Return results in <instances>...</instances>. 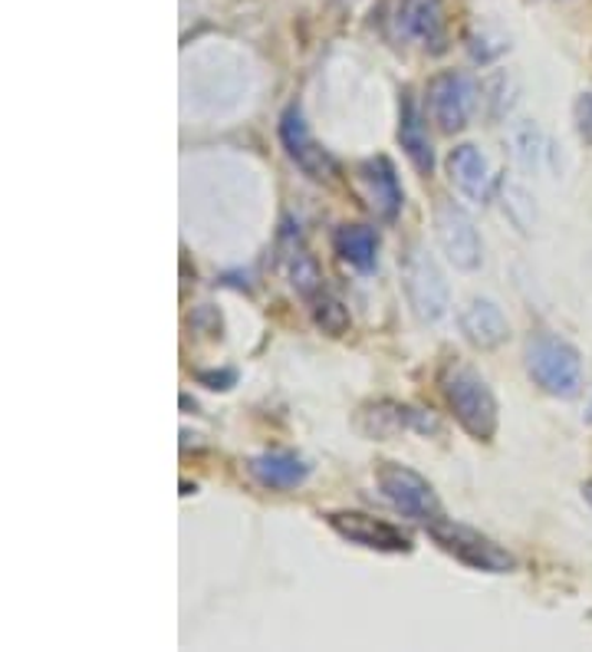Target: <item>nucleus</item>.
<instances>
[{
    "instance_id": "f257e3e1",
    "label": "nucleus",
    "mask_w": 592,
    "mask_h": 652,
    "mask_svg": "<svg viewBox=\"0 0 592 652\" xmlns=\"http://www.w3.org/2000/svg\"><path fill=\"white\" fill-rule=\"evenodd\" d=\"M438 386L445 395L448 412L455 422L471 435L474 442H494L497 435V399L487 386V380L468 366V363H445Z\"/></svg>"
},
{
    "instance_id": "f03ea898",
    "label": "nucleus",
    "mask_w": 592,
    "mask_h": 652,
    "mask_svg": "<svg viewBox=\"0 0 592 652\" xmlns=\"http://www.w3.org/2000/svg\"><path fill=\"white\" fill-rule=\"evenodd\" d=\"M523 366L527 376L553 399H577L583 390V356L563 337H530L523 350Z\"/></svg>"
},
{
    "instance_id": "7ed1b4c3",
    "label": "nucleus",
    "mask_w": 592,
    "mask_h": 652,
    "mask_svg": "<svg viewBox=\"0 0 592 652\" xmlns=\"http://www.w3.org/2000/svg\"><path fill=\"white\" fill-rule=\"evenodd\" d=\"M402 287H405V300L412 313L422 323H438L451 307L448 280L422 245H412L402 258Z\"/></svg>"
},
{
    "instance_id": "20e7f679",
    "label": "nucleus",
    "mask_w": 592,
    "mask_h": 652,
    "mask_svg": "<svg viewBox=\"0 0 592 652\" xmlns=\"http://www.w3.org/2000/svg\"><path fill=\"white\" fill-rule=\"evenodd\" d=\"M375 485L382 491V498L405 518L422 521L425 527L435 524L442 515V501L435 495V488L428 485V478H422L418 472L398 465V462H382L375 468Z\"/></svg>"
},
{
    "instance_id": "39448f33",
    "label": "nucleus",
    "mask_w": 592,
    "mask_h": 652,
    "mask_svg": "<svg viewBox=\"0 0 592 652\" xmlns=\"http://www.w3.org/2000/svg\"><path fill=\"white\" fill-rule=\"evenodd\" d=\"M428 534H432V540H435L445 553H451L455 560H461V563L471 567V570H484V573H510V570L517 567V560H513L510 550H503L497 540H490L487 534H480V530H474V527L438 518L435 524H428Z\"/></svg>"
},
{
    "instance_id": "423d86ee",
    "label": "nucleus",
    "mask_w": 592,
    "mask_h": 652,
    "mask_svg": "<svg viewBox=\"0 0 592 652\" xmlns=\"http://www.w3.org/2000/svg\"><path fill=\"white\" fill-rule=\"evenodd\" d=\"M425 100H428V116L432 123L442 132H461L474 116V106H477V86L468 73H458V70H445L438 76H432L428 90H425Z\"/></svg>"
},
{
    "instance_id": "0eeeda50",
    "label": "nucleus",
    "mask_w": 592,
    "mask_h": 652,
    "mask_svg": "<svg viewBox=\"0 0 592 652\" xmlns=\"http://www.w3.org/2000/svg\"><path fill=\"white\" fill-rule=\"evenodd\" d=\"M435 235L445 251V258L455 263L458 270L471 273L484 261V241L474 228L471 215L458 208L455 201H438L435 205Z\"/></svg>"
},
{
    "instance_id": "6e6552de",
    "label": "nucleus",
    "mask_w": 592,
    "mask_h": 652,
    "mask_svg": "<svg viewBox=\"0 0 592 652\" xmlns=\"http://www.w3.org/2000/svg\"><path fill=\"white\" fill-rule=\"evenodd\" d=\"M326 524L355 547H365V550H378V553H412V537L395 527V524L382 521V518H372V515H362V511H333L326 515Z\"/></svg>"
},
{
    "instance_id": "1a4fd4ad",
    "label": "nucleus",
    "mask_w": 592,
    "mask_h": 652,
    "mask_svg": "<svg viewBox=\"0 0 592 652\" xmlns=\"http://www.w3.org/2000/svg\"><path fill=\"white\" fill-rule=\"evenodd\" d=\"M353 185L359 192V198L365 201V208L382 218V221H395L402 205H405V195H402V185H398V175L392 168L388 158H365L353 168Z\"/></svg>"
},
{
    "instance_id": "9d476101",
    "label": "nucleus",
    "mask_w": 592,
    "mask_h": 652,
    "mask_svg": "<svg viewBox=\"0 0 592 652\" xmlns=\"http://www.w3.org/2000/svg\"><path fill=\"white\" fill-rule=\"evenodd\" d=\"M280 142H283L290 162H293L300 172H307L310 178L326 182V178L336 175L333 155L310 135V126H307L300 106H287V110H283V116H280Z\"/></svg>"
},
{
    "instance_id": "9b49d317",
    "label": "nucleus",
    "mask_w": 592,
    "mask_h": 652,
    "mask_svg": "<svg viewBox=\"0 0 592 652\" xmlns=\"http://www.w3.org/2000/svg\"><path fill=\"white\" fill-rule=\"evenodd\" d=\"M355 428L372 438V442H382V438H392L398 432H428L432 428V418L428 412H418L412 405H402V402H392V399H378V402H368L359 408L355 415Z\"/></svg>"
},
{
    "instance_id": "f8f14e48",
    "label": "nucleus",
    "mask_w": 592,
    "mask_h": 652,
    "mask_svg": "<svg viewBox=\"0 0 592 652\" xmlns=\"http://www.w3.org/2000/svg\"><path fill=\"white\" fill-rule=\"evenodd\" d=\"M395 30L408 43L442 53L445 50V20L438 0H398L395 7Z\"/></svg>"
},
{
    "instance_id": "ddd939ff",
    "label": "nucleus",
    "mask_w": 592,
    "mask_h": 652,
    "mask_svg": "<svg viewBox=\"0 0 592 652\" xmlns=\"http://www.w3.org/2000/svg\"><path fill=\"white\" fill-rule=\"evenodd\" d=\"M458 323H461L465 340L471 346H477V350H497L510 337V323H507L503 310L494 300H487V297H471L461 307Z\"/></svg>"
},
{
    "instance_id": "4468645a",
    "label": "nucleus",
    "mask_w": 592,
    "mask_h": 652,
    "mask_svg": "<svg viewBox=\"0 0 592 652\" xmlns=\"http://www.w3.org/2000/svg\"><path fill=\"white\" fill-rule=\"evenodd\" d=\"M280 263H283V273L290 280V287L303 297V300H316L323 293V270L316 258L307 251L300 231L293 235V228L287 225V231L280 235Z\"/></svg>"
},
{
    "instance_id": "2eb2a0df",
    "label": "nucleus",
    "mask_w": 592,
    "mask_h": 652,
    "mask_svg": "<svg viewBox=\"0 0 592 652\" xmlns=\"http://www.w3.org/2000/svg\"><path fill=\"white\" fill-rule=\"evenodd\" d=\"M448 175H451V185L471 201H487L490 192H494V168H490L487 155L477 145H468V142L451 148Z\"/></svg>"
},
{
    "instance_id": "dca6fc26",
    "label": "nucleus",
    "mask_w": 592,
    "mask_h": 652,
    "mask_svg": "<svg viewBox=\"0 0 592 652\" xmlns=\"http://www.w3.org/2000/svg\"><path fill=\"white\" fill-rule=\"evenodd\" d=\"M247 472L257 485L270 488V491H290V488H300L307 478H310V465L293 455V452H263V455H253L247 462Z\"/></svg>"
},
{
    "instance_id": "f3484780",
    "label": "nucleus",
    "mask_w": 592,
    "mask_h": 652,
    "mask_svg": "<svg viewBox=\"0 0 592 652\" xmlns=\"http://www.w3.org/2000/svg\"><path fill=\"white\" fill-rule=\"evenodd\" d=\"M398 145L405 148L408 162L415 165L418 175H432L435 172V148L425 130V120L415 106V100L405 93L402 96V113H398Z\"/></svg>"
},
{
    "instance_id": "a211bd4d",
    "label": "nucleus",
    "mask_w": 592,
    "mask_h": 652,
    "mask_svg": "<svg viewBox=\"0 0 592 652\" xmlns=\"http://www.w3.org/2000/svg\"><path fill=\"white\" fill-rule=\"evenodd\" d=\"M333 251L359 273H372L378 263V235L368 225H340L333 231Z\"/></svg>"
},
{
    "instance_id": "6ab92c4d",
    "label": "nucleus",
    "mask_w": 592,
    "mask_h": 652,
    "mask_svg": "<svg viewBox=\"0 0 592 652\" xmlns=\"http://www.w3.org/2000/svg\"><path fill=\"white\" fill-rule=\"evenodd\" d=\"M313 320H316V327H323L330 337H343V333L350 330V313H346V307H343L336 297H330L326 290L313 300Z\"/></svg>"
},
{
    "instance_id": "aec40b11",
    "label": "nucleus",
    "mask_w": 592,
    "mask_h": 652,
    "mask_svg": "<svg viewBox=\"0 0 592 652\" xmlns=\"http://www.w3.org/2000/svg\"><path fill=\"white\" fill-rule=\"evenodd\" d=\"M573 120H577V132L583 142L592 145V93H583L573 106Z\"/></svg>"
},
{
    "instance_id": "412c9836",
    "label": "nucleus",
    "mask_w": 592,
    "mask_h": 652,
    "mask_svg": "<svg viewBox=\"0 0 592 652\" xmlns=\"http://www.w3.org/2000/svg\"><path fill=\"white\" fill-rule=\"evenodd\" d=\"M201 383H208V390H231L235 373H198Z\"/></svg>"
},
{
    "instance_id": "4be33fe9",
    "label": "nucleus",
    "mask_w": 592,
    "mask_h": 652,
    "mask_svg": "<svg viewBox=\"0 0 592 652\" xmlns=\"http://www.w3.org/2000/svg\"><path fill=\"white\" fill-rule=\"evenodd\" d=\"M583 498H586V501L592 505V482H590V485H583Z\"/></svg>"
},
{
    "instance_id": "5701e85b",
    "label": "nucleus",
    "mask_w": 592,
    "mask_h": 652,
    "mask_svg": "<svg viewBox=\"0 0 592 652\" xmlns=\"http://www.w3.org/2000/svg\"><path fill=\"white\" fill-rule=\"evenodd\" d=\"M590 418H592V415H590Z\"/></svg>"
}]
</instances>
